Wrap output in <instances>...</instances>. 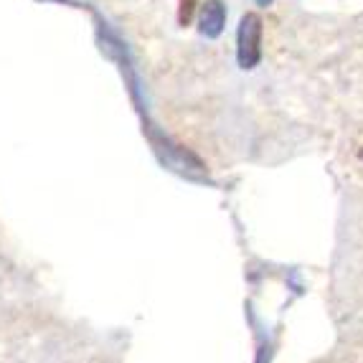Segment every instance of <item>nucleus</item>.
I'll return each instance as SVG.
<instances>
[{"label": "nucleus", "mask_w": 363, "mask_h": 363, "mask_svg": "<svg viewBox=\"0 0 363 363\" xmlns=\"http://www.w3.org/2000/svg\"><path fill=\"white\" fill-rule=\"evenodd\" d=\"M262 36H264V23H262L259 13H244L239 18V28H236V64H239V69L252 72L259 67Z\"/></svg>", "instance_id": "f257e3e1"}, {"label": "nucleus", "mask_w": 363, "mask_h": 363, "mask_svg": "<svg viewBox=\"0 0 363 363\" xmlns=\"http://www.w3.org/2000/svg\"><path fill=\"white\" fill-rule=\"evenodd\" d=\"M199 21V33L203 38H218L226 26V6L224 0H203L196 13Z\"/></svg>", "instance_id": "f03ea898"}, {"label": "nucleus", "mask_w": 363, "mask_h": 363, "mask_svg": "<svg viewBox=\"0 0 363 363\" xmlns=\"http://www.w3.org/2000/svg\"><path fill=\"white\" fill-rule=\"evenodd\" d=\"M199 0H178V26L181 28H186V26H191L194 23V18H196V13H199Z\"/></svg>", "instance_id": "7ed1b4c3"}, {"label": "nucleus", "mask_w": 363, "mask_h": 363, "mask_svg": "<svg viewBox=\"0 0 363 363\" xmlns=\"http://www.w3.org/2000/svg\"><path fill=\"white\" fill-rule=\"evenodd\" d=\"M272 3H274V0H257V6H262V8H269Z\"/></svg>", "instance_id": "20e7f679"}]
</instances>
